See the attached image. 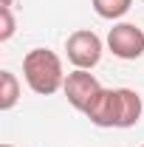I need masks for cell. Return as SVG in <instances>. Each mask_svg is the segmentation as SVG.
Instances as JSON below:
<instances>
[{
	"label": "cell",
	"mask_w": 144,
	"mask_h": 147,
	"mask_svg": "<svg viewBox=\"0 0 144 147\" xmlns=\"http://www.w3.org/2000/svg\"><path fill=\"white\" fill-rule=\"evenodd\" d=\"M141 110H144V102L133 88H102L99 96L88 105L85 116L96 127L127 130L133 125H139Z\"/></svg>",
	"instance_id": "obj_1"
},
{
	"label": "cell",
	"mask_w": 144,
	"mask_h": 147,
	"mask_svg": "<svg viewBox=\"0 0 144 147\" xmlns=\"http://www.w3.org/2000/svg\"><path fill=\"white\" fill-rule=\"evenodd\" d=\"M23 76H26V85L34 93L51 96V93L62 91L68 74L62 71L59 54H54L51 48H31L23 57Z\"/></svg>",
	"instance_id": "obj_2"
},
{
	"label": "cell",
	"mask_w": 144,
	"mask_h": 147,
	"mask_svg": "<svg viewBox=\"0 0 144 147\" xmlns=\"http://www.w3.org/2000/svg\"><path fill=\"white\" fill-rule=\"evenodd\" d=\"M102 51H105L102 37L90 28H76L65 40V57L73 68H85V71L96 68L99 59H102Z\"/></svg>",
	"instance_id": "obj_3"
},
{
	"label": "cell",
	"mask_w": 144,
	"mask_h": 147,
	"mask_svg": "<svg viewBox=\"0 0 144 147\" xmlns=\"http://www.w3.org/2000/svg\"><path fill=\"white\" fill-rule=\"evenodd\" d=\"M99 91H102V82L90 71H85V68H73V71L65 76V85H62L65 99H68L71 108H76L79 113L88 110V105L99 96Z\"/></svg>",
	"instance_id": "obj_4"
},
{
	"label": "cell",
	"mask_w": 144,
	"mask_h": 147,
	"mask_svg": "<svg viewBox=\"0 0 144 147\" xmlns=\"http://www.w3.org/2000/svg\"><path fill=\"white\" fill-rule=\"evenodd\" d=\"M108 48L119 59H139L144 54V31L136 23H116L108 31Z\"/></svg>",
	"instance_id": "obj_5"
},
{
	"label": "cell",
	"mask_w": 144,
	"mask_h": 147,
	"mask_svg": "<svg viewBox=\"0 0 144 147\" xmlns=\"http://www.w3.org/2000/svg\"><path fill=\"white\" fill-rule=\"evenodd\" d=\"M20 102V79L11 71H0V110H11Z\"/></svg>",
	"instance_id": "obj_6"
},
{
	"label": "cell",
	"mask_w": 144,
	"mask_h": 147,
	"mask_svg": "<svg viewBox=\"0 0 144 147\" xmlns=\"http://www.w3.org/2000/svg\"><path fill=\"white\" fill-rule=\"evenodd\" d=\"M90 6L102 20H119L130 11L133 0H90Z\"/></svg>",
	"instance_id": "obj_7"
},
{
	"label": "cell",
	"mask_w": 144,
	"mask_h": 147,
	"mask_svg": "<svg viewBox=\"0 0 144 147\" xmlns=\"http://www.w3.org/2000/svg\"><path fill=\"white\" fill-rule=\"evenodd\" d=\"M17 31V23H14V14L9 6H0V42H9Z\"/></svg>",
	"instance_id": "obj_8"
},
{
	"label": "cell",
	"mask_w": 144,
	"mask_h": 147,
	"mask_svg": "<svg viewBox=\"0 0 144 147\" xmlns=\"http://www.w3.org/2000/svg\"><path fill=\"white\" fill-rule=\"evenodd\" d=\"M0 6H9V9H11V6H14V0H3Z\"/></svg>",
	"instance_id": "obj_9"
},
{
	"label": "cell",
	"mask_w": 144,
	"mask_h": 147,
	"mask_svg": "<svg viewBox=\"0 0 144 147\" xmlns=\"http://www.w3.org/2000/svg\"><path fill=\"white\" fill-rule=\"evenodd\" d=\"M0 147H14V144H0Z\"/></svg>",
	"instance_id": "obj_10"
},
{
	"label": "cell",
	"mask_w": 144,
	"mask_h": 147,
	"mask_svg": "<svg viewBox=\"0 0 144 147\" xmlns=\"http://www.w3.org/2000/svg\"><path fill=\"white\" fill-rule=\"evenodd\" d=\"M141 147H144V144H141Z\"/></svg>",
	"instance_id": "obj_11"
}]
</instances>
